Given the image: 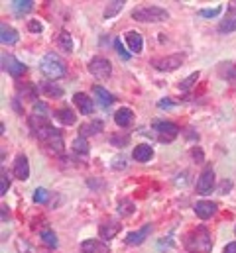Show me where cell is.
<instances>
[{"instance_id": "cell-8", "label": "cell", "mask_w": 236, "mask_h": 253, "mask_svg": "<svg viewBox=\"0 0 236 253\" xmlns=\"http://www.w3.org/2000/svg\"><path fill=\"white\" fill-rule=\"evenodd\" d=\"M2 67H4V71H8L14 79L22 77V75L28 71V67H26L22 61H18L14 55H2Z\"/></svg>"}, {"instance_id": "cell-23", "label": "cell", "mask_w": 236, "mask_h": 253, "mask_svg": "<svg viewBox=\"0 0 236 253\" xmlns=\"http://www.w3.org/2000/svg\"><path fill=\"white\" fill-rule=\"evenodd\" d=\"M37 89H39L41 95H45V96H49V98H55V96L59 98V96H63V89L57 87L55 83H41Z\"/></svg>"}, {"instance_id": "cell-19", "label": "cell", "mask_w": 236, "mask_h": 253, "mask_svg": "<svg viewBox=\"0 0 236 253\" xmlns=\"http://www.w3.org/2000/svg\"><path fill=\"white\" fill-rule=\"evenodd\" d=\"M132 118H134V112L130 110V108H118L116 110V114H114V122L118 124L120 127H128L132 124Z\"/></svg>"}, {"instance_id": "cell-24", "label": "cell", "mask_w": 236, "mask_h": 253, "mask_svg": "<svg viewBox=\"0 0 236 253\" xmlns=\"http://www.w3.org/2000/svg\"><path fill=\"white\" fill-rule=\"evenodd\" d=\"M10 6L18 16H24L34 8V2L32 0H14V2H10Z\"/></svg>"}, {"instance_id": "cell-39", "label": "cell", "mask_w": 236, "mask_h": 253, "mask_svg": "<svg viewBox=\"0 0 236 253\" xmlns=\"http://www.w3.org/2000/svg\"><path fill=\"white\" fill-rule=\"evenodd\" d=\"M231 189H233V183L231 181H223L219 190H221V194H227V190H231Z\"/></svg>"}, {"instance_id": "cell-14", "label": "cell", "mask_w": 236, "mask_h": 253, "mask_svg": "<svg viewBox=\"0 0 236 253\" xmlns=\"http://www.w3.org/2000/svg\"><path fill=\"white\" fill-rule=\"evenodd\" d=\"M18 39H20V35L12 26H8V24L0 26V41L4 45H14V43H18Z\"/></svg>"}, {"instance_id": "cell-15", "label": "cell", "mask_w": 236, "mask_h": 253, "mask_svg": "<svg viewBox=\"0 0 236 253\" xmlns=\"http://www.w3.org/2000/svg\"><path fill=\"white\" fill-rule=\"evenodd\" d=\"M124 39H126V43H128V47H130L132 53H142L144 39H142V35L138 32H126L124 33Z\"/></svg>"}, {"instance_id": "cell-18", "label": "cell", "mask_w": 236, "mask_h": 253, "mask_svg": "<svg viewBox=\"0 0 236 253\" xmlns=\"http://www.w3.org/2000/svg\"><path fill=\"white\" fill-rule=\"evenodd\" d=\"M152 155H154V149H152V145H148V143H140V145H136V147H134V153H132L134 161H140V163L150 161V159H152Z\"/></svg>"}, {"instance_id": "cell-33", "label": "cell", "mask_w": 236, "mask_h": 253, "mask_svg": "<svg viewBox=\"0 0 236 253\" xmlns=\"http://www.w3.org/2000/svg\"><path fill=\"white\" fill-rule=\"evenodd\" d=\"M47 145H49V151H53V153H63V139H61V135L55 137V139H51V141H47Z\"/></svg>"}, {"instance_id": "cell-42", "label": "cell", "mask_w": 236, "mask_h": 253, "mask_svg": "<svg viewBox=\"0 0 236 253\" xmlns=\"http://www.w3.org/2000/svg\"><path fill=\"white\" fill-rule=\"evenodd\" d=\"M0 208H2V222H6V220H8V206L2 204Z\"/></svg>"}, {"instance_id": "cell-30", "label": "cell", "mask_w": 236, "mask_h": 253, "mask_svg": "<svg viewBox=\"0 0 236 253\" xmlns=\"http://www.w3.org/2000/svg\"><path fill=\"white\" fill-rule=\"evenodd\" d=\"M41 240L47 248H57V236L51 232V230H43L41 232Z\"/></svg>"}, {"instance_id": "cell-11", "label": "cell", "mask_w": 236, "mask_h": 253, "mask_svg": "<svg viewBox=\"0 0 236 253\" xmlns=\"http://www.w3.org/2000/svg\"><path fill=\"white\" fill-rule=\"evenodd\" d=\"M215 212H217V204L211 202V200H199V202L195 204V214H197L201 220L211 218Z\"/></svg>"}, {"instance_id": "cell-9", "label": "cell", "mask_w": 236, "mask_h": 253, "mask_svg": "<svg viewBox=\"0 0 236 253\" xmlns=\"http://www.w3.org/2000/svg\"><path fill=\"white\" fill-rule=\"evenodd\" d=\"M73 102H75V106L79 108L81 114H93V110H95L93 100H91L85 93H75V95H73Z\"/></svg>"}, {"instance_id": "cell-10", "label": "cell", "mask_w": 236, "mask_h": 253, "mask_svg": "<svg viewBox=\"0 0 236 253\" xmlns=\"http://www.w3.org/2000/svg\"><path fill=\"white\" fill-rule=\"evenodd\" d=\"M14 177L20 179V181L30 179V163H28V157H26V155H18V157H16V163H14Z\"/></svg>"}, {"instance_id": "cell-40", "label": "cell", "mask_w": 236, "mask_h": 253, "mask_svg": "<svg viewBox=\"0 0 236 253\" xmlns=\"http://www.w3.org/2000/svg\"><path fill=\"white\" fill-rule=\"evenodd\" d=\"M229 16H231V18H236V2H231V4H229Z\"/></svg>"}, {"instance_id": "cell-27", "label": "cell", "mask_w": 236, "mask_h": 253, "mask_svg": "<svg viewBox=\"0 0 236 253\" xmlns=\"http://www.w3.org/2000/svg\"><path fill=\"white\" fill-rule=\"evenodd\" d=\"M57 41H59V47H61L63 51H67V53H71V51H73V39H71L69 32H65V30H63V32L59 33V39H57Z\"/></svg>"}, {"instance_id": "cell-29", "label": "cell", "mask_w": 236, "mask_h": 253, "mask_svg": "<svg viewBox=\"0 0 236 253\" xmlns=\"http://www.w3.org/2000/svg\"><path fill=\"white\" fill-rule=\"evenodd\" d=\"M236 30V18H227V20H223L221 24H219V32L221 33H231V32H235Z\"/></svg>"}, {"instance_id": "cell-4", "label": "cell", "mask_w": 236, "mask_h": 253, "mask_svg": "<svg viewBox=\"0 0 236 253\" xmlns=\"http://www.w3.org/2000/svg\"><path fill=\"white\" fill-rule=\"evenodd\" d=\"M89 73L97 79H108L110 73H112V65L104 57H93L91 63H89Z\"/></svg>"}, {"instance_id": "cell-13", "label": "cell", "mask_w": 236, "mask_h": 253, "mask_svg": "<svg viewBox=\"0 0 236 253\" xmlns=\"http://www.w3.org/2000/svg\"><path fill=\"white\" fill-rule=\"evenodd\" d=\"M81 252L83 253H110L108 246L101 240H87L81 244Z\"/></svg>"}, {"instance_id": "cell-22", "label": "cell", "mask_w": 236, "mask_h": 253, "mask_svg": "<svg viewBox=\"0 0 236 253\" xmlns=\"http://www.w3.org/2000/svg\"><path fill=\"white\" fill-rule=\"evenodd\" d=\"M55 118L61 124H65V126H73L77 122V114L71 108H59V110H55Z\"/></svg>"}, {"instance_id": "cell-6", "label": "cell", "mask_w": 236, "mask_h": 253, "mask_svg": "<svg viewBox=\"0 0 236 253\" xmlns=\"http://www.w3.org/2000/svg\"><path fill=\"white\" fill-rule=\"evenodd\" d=\"M215 189V171L211 165L205 167V171L201 173L199 181H197V192L199 194H211Z\"/></svg>"}, {"instance_id": "cell-36", "label": "cell", "mask_w": 236, "mask_h": 253, "mask_svg": "<svg viewBox=\"0 0 236 253\" xmlns=\"http://www.w3.org/2000/svg\"><path fill=\"white\" fill-rule=\"evenodd\" d=\"M221 10H223V6H217V8H207V10H201L199 14H201V16H205V18H215V16H219V14H221Z\"/></svg>"}, {"instance_id": "cell-16", "label": "cell", "mask_w": 236, "mask_h": 253, "mask_svg": "<svg viewBox=\"0 0 236 253\" xmlns=\"http://www.w3.org/2000/svg\"><path fill=\"white\" fill-rule=\"evenodd\" d=\"M152 232V226L150 224H146L142 230H138V232H130L128 236H126V244L128 246H140V244H144V240L148 238V234Z\"/></svg>"}, {"instance_id": "cell-38", "label": "cell", "mask_w": 236, "mask_h": 253, "mask_svg": "<svg viewBox=\"0 0 236 253\" xmlns=\"http://www.w3.org/2000/svg\"><path fill=\"white\" fill-rule=\"evenodd\" d=\"M114 47H116V51L122 55V59H130V53H128V51H124V45H122V41H120V39H116V41H114Z\"/></svg>"}, {"instance_id": "cell-32", "label": "cell", "mask_w": 236, "mask_h": 253, "mask_svg": "<svg viewBox=\"0 0 236 253\" xmlns=\"http://www.w3.org/2000/svg\"><path fill=\"white\" fill-rule=\"evenodd\" d=\"M47 198H49V192L45 189H35V192H34V202L35 204H43V202H47Z\"/></svg>"}, {"instance_id": "cell-41", "label": "cell", "mask_w": 236, "mask_h": 253, "mask_svg": "<svg viewBox=\"0 0 236 253\" xmlns=\"http://www.w3.org/2000/svg\"><path fill=\"white\" fill-rule=\"evenodd\" d=\"M223 253H236V242L229 244V246L225 248V252H223Z\"/></svg>"}, {"instance_id": "cell-37", "label": "cell", "mask_w": 236, "mask_h": 253, "mask_svg": "<svg viewBox=\"0 0 236 253\" xmlns=\"http://www.w3.org/2000/svg\"><path fill=\"white\" fill-rule=\"evenodd\" d=\"M28 30L34 32V33H39V32L43 30V26H41L39 22H35V20H30V22H28Z\"/></svg>"}, {"instance_id": "cell-43", "label": "cell", "mask_w": 236, "mask_h": 253, "mask_svg": "<svg viewBox=\"0 0 236 253\" xmlns=\"http://www.w3.org/2000/svg\"><path fill=\"white\" fill-rule=\"evenodd\" d=\"M158 106H160V108H169V106H173V104H171L169 100H160V104H158Z\"/></svg>"}, {"instance_id": "cell-3", "label": "cell", "mask_w": 236, "mask_h": 253, "mask_svg": "<svg viewBox=\"0 0 236 253\" xmlns=\"http://www.w3.org/2000/svg\"><path fill=\"white\" fill-rule=\"evenodd\" d=\"M132 18L138 22H166L169 18V14H168V10H164L160 6H142L132 12Z\"/></svg>"}, {"instance_id": "cell-1", "label": "cell", "mask_w": 236, "mask_h": 253, "mask_svg": "<svg viewBox=\"0 0 236 253\" xmlns=\"http://www.w3.org/2000/svg\"><path fill=\"white\" fill-rule=\"evenodd\" d=\"M211 246H213L211 236H209L207 228H203V226L193 230L187 236V240H185V248L193 253H209L211 252Z\"/></svg>"}, {"instance_id": "cell-25", "label": "cell", "mask_w": 236, "mask_h": 253, "mask_svg": "<svg viewBox=\"0 0 236 253\" xmlns=\"http://www.w3.org/2000/svg\"><path fill=\"white\" fill-rule=\"evenodd\" d=\"M71 149H73V153H77V155H89V141L79 135L77 139H73Z\"/></svg>"}, {"instance_id": "cell-26", "label": "cell", "mask_w": 236, "mask_h": 253, "mask_svg": "<svg viewBox=\"0 0 236 253\" xmlns=\"http://www.w3.org/2000/svg\"><path fill=\"white\" fill-rule=\"evenodd\" d=\"M126 2L124 0H114V2H108V6H106V10H104V14H102V18H112L114 14H118L120 10H122V6H124Z\"/></svg>"}, {"instance_id": "cell-35", "label": "cell", "mask_w": 236, "mask_h": 253, "mask_svg": "<svg viewBox=\"0 0 236 253\" xmlns=\"http://www.w3.org/2000/svg\"><path fill=\"white\" fill-rule=\"evenodd\" d=\"M110 141H112L116 147H124V145H128L130 137H128V135H112V137H110Z\"/></svg>"}, {"instance_id": "cell-2", "label": "cell", "mask_w": 236, "mask_h": 253, "mask_svg": "<svg viewBox=\"0 0 236 253\" xmlns=\"http://www.w3.org/2000/svg\"><path fill=\"white\" fill-rule=\"evenodd\" d=\"M39 69H41V73L47 77V79H61L63 75H65V63H63V59L59 57V55H55V53H47L43 59H41V63H39Z\"/></svg>"}, {"instance_id": "cell-7", "label": "cell", "mask_w": 236, "mask_h": 253, "mask_svg": "<svg viewBox=\"0 0 236 253\" xmlns=\"http://www.w3.org/2000/svg\"><path fill=\"white\" fill-rule=\"evenodd\" d=\"M183 63V55L175 53V55H168V57H160V59H154L152 65L158 69V71H175L179 69Z\"/></svg>"}, {"instance_id": "cell-28", "label": "cell", "mask_w": 236, "mask_h": 253, "mask_svg": "<svg viewBox=\"0 0 236 253\" xmlns=\"http://www.w3.org/2000/svg\"><path fill=\"white\" fill-rule=\"evenodd\" d=\"M134 210H136V206H134L132 200H128V198L118 200V214H120V216H130Z\"/></svg>"}, {"instance_id": "cell-20", "label": "cell", "mask_w": 236, "mask_h": 253, "mask_svg": "<svg viewBox=\"0 0 236 253\" xmlns=\"http://www.w3.org/2000/svg\"><path fill=\"white\" fill-rule=\"evenodd\" d=\"M104 127V124H102V120H93V122H89V124H83L81 126V129H79V135L81 137H91V135H97L101 129Z\"/></svg>"}, {"instance_id": "cell-17", "label": "cell", "mask_w": 236, "mask_h": 253, "mask_svg": "<svg viewBox=\"0 0 236 253\" xmlns=\"http://www.w3.org/2000/svg\"><path fill=\"white\" fill-rule=\"evenodd\" d=\"M18 95L22 96V100H35L39 95V89L34 83H24V85H18Z\"/></svg>"}, {"instance_id": "cell-34", "label": "cell", "mask_w": 236, "mask_h": 253, "mask_svg": "<svg viewBox=\"0 0 236 253\" xmlns=\"http://www.w3.org/2000/svg\"><path fill=\"white\" fill-rule=\"evenodd\" d=\"M8 189H10V177H8L6 169H2V177H0V194L4 196V194L8 192Z\"/></svg>"}, {"instance_id": "cell-31", "label": "cell", "mask_w": 236, "mask_h": 253, "mask_svg": "<svg viewBox=\"0 0 236 253\" xmlns=\"http://www.w3.org/2000/svg\"><path fill=\"white\" fill-rule=\"evenodd\" d=\"M197 79H199V71H197V73H191L185 81H181V83H179V89H181V91H189V89L197 83Z\"/></svg>"}, {"instance_id": "cell-12", "label": "cell", "mask_w": 236, "mask_h": 253, "mask_svg": "<svg viewBox=\"0 0 236 253\" xmlns=\"http://www.w3.org/2000/svg\"><path fill=\"white\" fill-rule=\"evenodd\" d=\"M99 232H101V238L106 242V240H112L118 232H120V224L118 222H114V220H106V222H102L101 226H99Z\"/></svg>"}, {"instance_id": "cell-21", "label": "cell", "mask_w": 236, "mask_h": 253, "mask_svg": "<svg viewBox=\"0 0 236 253\" xmlns=\"http://www.w3.org/2000/svg\"><path fill=\"white\" fill-rule=\"evenodd\" d=\"M93 93L97 95V98H99V102H101L102 108H108V106L114 102V96H112L106 89H102L101 85H95V87H93Z\"/></svg>"}, {"instance_id": "cell-5", "label": "cell", "mask_w": 236, "mask_h": 253, "mask_svg": "<svg viewBox=\"0 0 236 253\" xmlns=\"http://www.w3.org/2000/svg\"><path fill=\"white\" fill-rule=\"evenodd\" d=\"M152 127L156 129L160 141H166V143L173 141V139L179 135V127L175 126L173 122H162V120H158V122L152 124Z\"/></svg>"}]
</instances>
